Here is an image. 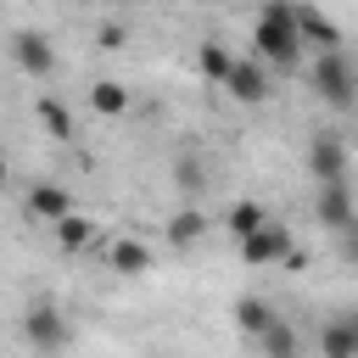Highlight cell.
Listing matches in <instances>:
<instances>
[{"instance_id":"obj_1","label":"cell","mask_w":358,"mask_h":358,"mask_svg":"<svg viewBox=\"0 0 358 358\" xmlns=\"http://www.w3.org/2000/svg\"><path fill=\"white\" fill-rule=\"evenodd\" d=\"M252 45H257L252 62H263V67H296L302 62V39L291 28V6H268L257 17V28H252Z\"/></svg>"},{"instance_id":"obj_2","label":"cell","mask_w":358,"mask_h":358,"mask_svg":"<svg viewBox=\"0 0 358 358\" xmlns=\"http://www.w3.org/2000/svg\"><path fill=\"white\" fill-rule=\"evenodd\" d=\"M313 90H319V101L336 106V112H347V106L358 101V67H352L347 45H336V50H313Z\"/></svg>"},{"instance_id":"obj_3","label":"cell","mask_w":358,"mask_h":358,"mask_svg":"<svg viewBox=\"0 0 358 358\" xmlns=\"http://www.w3.org/2000/svg\"><path fill=\"white\" fill-rule=\"evenodd\" d=\"M22 336H28V347H39V352H62V347L73 341V324H67V313H62L56 302H28Z\"/></svg>"},{"instance_id":"obj_4","label":"cell","mask_w":358,"mask_h":358,"mask_svg":"<svg viewBox=\"0 0 358 358\" xmlns=\"http://www.w3.org/2000/svg\"><path fill=\"white\" fill-rule=\"evenodd\" d=\"M308 173L319 185H347V140L336 129H324V134L308 140Z\"/></svg>"},{"instance_id":"obj_5","label":"cell","mask_w":358,"mask_h":358,"mask_svg":"<svg viewBox=\"0 0 358 358\" xmlns=\"http://www.w3.org/2000/svg\"><path fill=\"white\" fill-rule=\"evenodd\" d=\"M241 257H246L252 268H263V263H285V257H291V224L263 218V224L241 241Z\"/></svg>"},{"instance_id":"obj_6","label":"cell","mask_w":358,"mask_h":358,"mask_svg":"<svg viewBox=\"0 0 358 358\" xmlns=\"http://www.w3.org/2000/svg\"><path fill=\"white\" fill-rule=\"evenodd\" d=\"M11 56H17V67L34 73V78H50V73H56V50H50V39H45L39 28H17V34H11Z\"/></svg>"},{"instance_id":"obj_7","label":"cell","mask_w":358,"mask_h":358,"mask_svg":"<svg viewBox=\"0 0 358 358\" xmlns=\"http://www.w3.org/2000/svg\"><path fill=\"white\" fill-rule=\"evenodd\" d=\"M319 358H358V313H330L319 330Z\"/></svg>"},{"instance_id":"obj_8","label":"cell","mask_w":358,"mask_h":358,"mask_svg":"<svg viewBox=\"0 0 358 358\" xmlns=\"http://www.w3.org/2000/svg\"><path fill=\"white\" fill-rule=\"evenodd\" d=\"M224 90H229L241 106H257V101H268V67H263V62H235L229 78H224Z\"/></svg>"},{"instance_id":"obj_9","label":"cell","mask_w":358,"mask_h":358,"mask_svg":"<svg viewBox=\"0 0 358 358\" xmlns=\"http://www.w3.org/2000/svg\"><path fill=\"white\" fill-rule=\"evenodd\" d=\"M313 218L324 224V229H352V190L347 185H319V196H313Z\"/></svg>"},{"instance_id":"obj_10","label":"cell","mask_w":358,"mask_h":358,"mask_svg":"<svg viewBox=\"0 0 358 358\" xmlns=\"http://www.w3.org/2000/svg\"><path fill=\"white\" fill-rule=\"evenodd\" d=\"M291 28H296L302 45H308V39H319V50H336V45H341V28H336L324 11H313V6H302V11L291 6Z\"/></svg>"},{"instance_id":"obj_11","label":"cell","mask_w":358,"mask_h":358,"mask_svg":"<svg viewBox=\"0 0 358 358\" xmlns=\"http://www.w3.org/2000/svg\"><path fill=\"white\" fill-rule=\"evenodd\" d=\"M28 213H34V218H45V224H56V218H67V213H73V201H67V190H62V185H34V190H28Z\"/></svg>"},{"instance_id":"obj_12","label":"cell","mask_w":358,"mask_h":358,"mask_svg":"<svg viewBox=\"0 0 358 358\" xmlns=\"http://www.w3.org/2000/svg\"><path fill=\"white\" fill-rule=\"evenodd\" d=\"M257 352L263 358H302V341H296V330L285 319H268V330L257 336Z\"/></svg>"},{"instance_id":"obj_13","label":"cell","mask_w":358,"mask_h":358,"mask_svg":"<svg viewBox=\"0 0 358 358\" xmlns=\"http://www.w3.org/2000/svg\"><path fill=\"white\" fill-rule=\"evenodd\" d=\"M90 106H95L101 117H123V112H129V90H123L117 78H101V84H90Z\"/></svg>"},{"instance_id":"obj_14","label":"cell","mask_w":358,"mask_h":358,"mask_svg":"<svg viewBox=\"0 0 358 358\" xmlns=\"http://www.w3.org/2000/svg\"><path fill=\"white\" fill-rule=\"evenodd\" d=\"M50 229H56V241H62L67 252H84V246L95 241V218H84V213H67V218H56Z\"/></svg>"},{"instance_id":"obj_15","label":"cell","mask_w":358,"mask_h":358,"mask_svg":"<svg viewBox=\"0 0 358 358\" xmlns=\"http://www.w3.org/2000/svg\"><path fill=\"white\" fill-rule=\"evenodd\" d=\"M196 67H201L213 84H224V78H229V67H235V56H229L218 39H201V45H196Z\"/></svg>"},{"instance_id":"obj_16","label":"cell","mask_w":358,"mask_h":358,"mask_svg":"<svg viewBox=\"0 0 358 358\" xmlns=\"http://www.w3.org/2000/svg\"><path fill=\"white\" fill-rule=\"evenodd\" d=\"M268 319H280V313H274L263 296H241V302H235V324H241L246 336H263V330H268Z\"/></svg>"},{"instance_id":"obj_17","label":"cell","mask_w":358,"mask_h":358,"mask_svg":"<svg viewBox=\"0 0 358 358\" xmlns=\"http://www.w3.org/2000/svg\"><path fill=\"white\" fill-rule=\"evenodd\" d=\"M39 123L50 140H73V112L56 101V95H39Z\"/></svg>"},{"instance_id":"obj_18","label":"cell","mask_w":358,"mask_h":358,"mask_svg":"<svg viewBox=\"0 0 358 358\" xmlns=\"http://www.w3.org/2000/svg\"><path fill=\"white\" fill-rule=\"evenodd\" d=\"M263 218H268V213H263V207H257V201H235V207H229V213H224V229H229V235H235V241H246V235H252V229H257V224H263Z\"/></svg>"},{"instance_id":"obj_19","label":"cell","mask_w":358,"mask_h":358,"mask_svg":"<svg viewBox=\"0 0 358 358\" xmlns=\"http://www.w3.org/2000/svg\"><path fill=\"white\" fill-rule=\"evenodd\" d=\"M201 235H207V218H201L196 207H185V213L168 218V241H173V246H190V241H201Z\"/></svg>"},{"instance_id":"obj_20","label":"cell","mask_w":358,"mask_h":358,"mask_svg":"<svg viewBox=\"0 0 358 358\" xmlns=\"http://www.w3.org/2000/svg\"><path fill=\"white\" fill-rule=\"evenodd\" d=\"M112 268H117V274H145V268H151V252H145L140 241H117V246H112Z\"/></svg>"},{"instance_id":"obj_21","label":"cell","mask_w":358,"mask_h":358,"mask_svg":"<svg viewBox=\"0 0 358 358\" xmlns=\"http://www.w3.org/2000/svg\"><path fill=\"white\" fill-rule=\"evenodd\" d=\"M173 185L196 190V185H201V162H196V157H179V162H173Z\"/></svg>"},{"instance_id":"obj_22","label":"cell","mask_w":358,"mask_h":358,"mask_svg":"<svg viewBox=\"0 0 358 358\" xmlns=\"http://www.w3.org/2000/svg\"><path fill=\"white\" fill-rule=\"evenodd\" d=\"M123 39H129V28H123V22H106V28L95 34V45H101V50H117Z\"/></svg>"},{"instance_id":"obj_23","label":"cell","mask_w":358,"mask_h":358,"mask_svg":"<svg viewBox=\"0 0 358 358\" xmlns=\"http://www.w3.org/2000/svg\"><path fill=\"white\" fill-rule=\"evenodd\" d=\"M0 185H6V157H0Z\"/></svg>"}]
</instances>
